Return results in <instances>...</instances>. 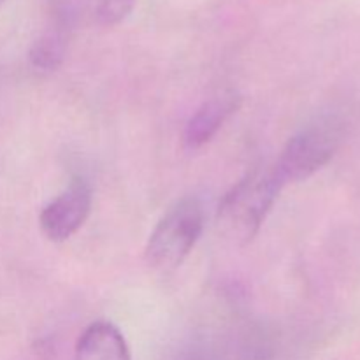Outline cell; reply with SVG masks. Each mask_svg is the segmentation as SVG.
I'll use <instances>...</instances> for the list:
<instances>
[{"mask_svg":"<svg viewBox=\"0 0 360 360\" xmlns=\"http://www.w3.org/2000/svg\"><path fill=\"white\" fill-rule=\"evenodd\" d=\"M241 105V97L236 91H224L204 102L185 127L183 141L190 150L206 146Z\"/></svg>","mask_w":360,"mask_h":360,"instance_id":"5","label":"cell"},{"mask_svg":"<svg viewBox=\"0 0 360 360\" xmlns=\"http://www.w3.org/2000/svg\"><path fill=\"white\" fill-rule=\"evenodd\" d=\"M91 186L84 178H74L65 190L49 204L42 207L39 214L41 231L49 241L63 243L72 238L91 211Z\"/></svg>","mask_w":360,"mask_h":360,"instance_id":"4","label":"cell"},{"mask_svg":"<svg viewBox=\"0 0 360 360\" xmlns=\"http://www.w3.org/2000/svg\"><path fill=\"white\" fill-rule=\"evenodd\" d=\"M65 55V41L60 32H46L30 49V63L37 70L49 72L62 63Z\"/></svg>","mask_w":360,"mask_h":360,"instance_id":"8","label":"cell"},{"mask_svg":"<svg viewBox=\"0 0 360 360\" xmlns=\"http://www.w3.org/2000/svg\"><path fill=\"white\" fill-rule=\"evenodd\" d=\"M285 183L276 169H255L225 193L218 207L220 231L238 245H246L259 234Z\"/></svg>","mask_w":360,"mask_h":360,"instance_id":"1","label":"cell"},{"mask_svg":"<svg viewBox=\"0 0 360 360\" xmlns=\"http://www.w3.org/2000/svg\"><path fill=\"white\" fill-rule=\"evenodd\" d=\"M238 360H290L283 341L266 327H250L238 345Z\"/></svg>","mask_w":360,"mask_h":360,"instance_id":"7","label":"cell"},{"mask_svg":"<svg viewBox=\"0 0 360 360\" xmlns=\"http://www.w3.org/2000/svg\"><path fill=\"white\" fill-rule=\"evenodd\" d=\"M74 360H132L129 345L111 322H94L77 340Z\"/></svg>","mask_w":360,"mask_h":360,"instance_id":"6","label":"cell"},{"mask_svg":"<svg viewBox=\"0 0 360 360\" xmlns=\"http://www.w3.org/2000/svg\"><path fill=\"white\" fill-rule=\"evenodd\" d=\"M202 229V204L193 197L178 200L150 234L144 250L148 266L160 273L178 269L197 245Z\"/></svg>","mask_w":360,"mask_h":360,"instance_id":"2","label":"cell"},{"mask_svg":"<svg viewBox=\"0 0 360 360\" xmlns=\"http://www.w3.org/2000/svg\"><path fill=\"white\" fill-rule=\"evenodd\" d=\"M343 137V125L338 118H320L299 130L288 139L283 151L274 164L283 183H297L311 178L326 167Z\"/></svg>","mask_w":360,"mask_h":360,"instance_id":"3","label":"cell"},{"mask_svg":"<svg viewBox=\"0 0 360 360\" xmlns=\"http://www.w3.org/2000/svg\"><path fill=\"white\" fill-rule=\"evenodd\" d=\"M4 2H6V0H0V6H2V4H4Z\"/></svg>","mask_w":360,"mask_h":360,"instance_id":"11","label":"cell"},{"mask_svg":"<svg viewBox=\"0 0 360 360\" xmlns=\"http://www.w3.org/2000/svg\"><path fill=\"white\" fill-rule=\"evenodd\" d=\"M169 360H220L210 343L202 340H193L181 345Z\"/></svg>","mask_w":360,"mask_h":360,"instance_id":"10","label":"cell"},{"mask_svg":"<svg viewBox=\"0 0 360 360\" xmlns=\"http://www.w3.org/2000/svg\"><path fill=\"white\" fill-rule=\"evenodd\" d=\"M136 4L137 0H101L95 9V18L104 27H115L130 16Z\"/></svg>","mask_w":360,"mask_h":360,"instance_id":"9","label":"cell"}]
</instances>
